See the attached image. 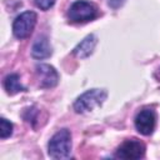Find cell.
Here are the masks:
<instances>
[{
	"mask_svg": "<svg viewBox=\"0 0 160 160\" xmlns=\"http://www.w3.org/2000/svg\"><path fill=\"white\" fill-rule=\"evenodd\" d=\"M55 1L56 0H35V4L41 10H48V9H50L55 4Z\"/></svg>",
	"mask_w": 160,
	"mask_h": 160,
	"instance_id": "7c38bea8",
	"label": "cell"
},
{
	"mask_svg": "<svg viewBox=\"0 0 160 160\" xmlns=\"http://www.w3.org/2000/svg\"><path fill=\"white\" fill-rule=\"evenodd\" d=\"M108 98L106 90L102 89H91L81 94L74 102V110L78 114H85L95 108L100 106Z\"/></svg>",
	"mask_w": 160,
	"mask_h": 160,
	"instance_id": "7a4b0ae2",
	"label": "cell"
},
{
	"mask_svg": "<svg viewBox=\"0 0 160 160\" xmlns=\"http://www.w3.org/2000/svg\"><path fill=\"white\" fill-rule=\"evenodd\" d=\"M12 134V124L5 118L0 119V136L1 139H6Z\"/></svg>",
	"mask_w": 160,
	"mask_h": 160,
	"instance_id": "8fae6325",
	"label": "cell"
},
{
	"mask_svg": "<svg viewBox=\"0 0 160 160\" xmlns=\"http://www.w3.org/2000/svg\"><path fill=\"white\" fill-rule=\"evenodd\" d=\"M71 151V134L68 129L59 130L48 144L49 156L52 159H66Z\"/></svg>",
	"mask_w": 160,
	"mask_h": 160,
	"instance_id": "6da1fadb",
	"label": "cell"
},
{
	"mask_svg": "<svg viewBox=\"0 0 160 160\" xmlns=\"http://www.w3.org/2000/svg\"><path fill=\"white\" fill-rule=\"evenodd\" d=\"M4 88L6 90L8 94L10 95H14L16 92H20V91H25V86L21 85L20 82V78L18 74H9L5 79H4Z\"/></svg>",
	"mask_w": 160,
	"mask_h": 160,
	"instance_id": "30bf717a",
	"label": "cell"
},
{
	"mask_svg": "<svg viewBox=\"0 0 160 160\" xmlns=\"http://www.w3.org/2000/svg\"><path fill=\"white\" fill-rule=\"evenodd\" d=\"M52 54V49L51 45L48 40L46 36H40L35 40V42L32 44L31 48V56L34 59H46Z\"/></svg>",
	"mask_w": 160,
	"mask_h": 160,
	"instance_id": "ba28073f",
	"label": "cell"
},
{
	"mask_svg": "<svg viewBox=\"0 0 160 160\" xmlns=\"http://www.w3.org/2000/svg\"><path fill=\"white\" fill-rule=\"evenodd\" d=\"M36 24V14L34 11H25L18 15L12 22V34L16 39H25L30 36Z\"/></svg>",
	"mask_w": 160,
	"mask_h": 160,
	"instance_id": "277c9868",
	"label": "cell"
},
{
	"mask_svg": "<svg viewBox=\"0 0 160 160\" xmlns=\"http://www.w3.org/2000/svg\"><path fill=\"white\" fill-rule=\"evenodd\" d=\"M135 128L141 135H151L156 125V114L151 109H144L135 116Z\"/></svg>",
	"mask_w": 160,
	"mask_h": 160,
	"instance_id": "8992f818",
	"label": "cell"
},
{
	"mask_svg": "<svg viewBox=\"0 0 160 160\" xmlns=\"http://www.w3.org/2000/svg\"><path fill=\"white\" fill-rule=\"evenodd\" d=\"M36 74L39 78V85L45 89H50L58 85L59 74L54 66L49 64H39L36 65Z\"/></svg>",
	"mask_w": 160,
	"mask_h": 160,
	"instance_id": "52a82bcc",
	"label": "cell"
},
{
	"mask_svg": "<svg viewBox=\"0 0 160 160\" xmlns=\"http://www.w3.org/2000/svg\"><path fill=\"white\" fill-rule=\"evenodd\" d=\"M145 154V145L136 139L125 140L116 150L115 158L125 160H135L142 158Z\"/></svg>",
	"mask_w": 160,
	"mask_h": 160,
	"instance_id": "5b68a950",
	"label": "cell"
},
{
	"mask_svg": "<svg viewBox=\"0 0 160 160\" xmlns=\"http://www.w3.org/2000/svg\"><path fill=\"white\" fill-rule=\"evenodd\" d=\"M96 42H98L96 36L92 35V34H90V35H88L81 42L78 44V46L74 49V54H75L78 58H80V59L88 58L89 55L92 54Z\"/></svg>",
	"mask_w": 160,
	"mask_h": 160,
	"instance_id": "9c48e42d",
	"label": "cell"
},
{
	"mask_svg": "<svg viewBox=\"0 0 160 160\" xmlns=\"http://www.w3.org/2000/svg\"><path fill=\"white\" fill-rule=\"evenodd\" d=\"M96 6L86 0H76L71 4L68 11V18L72 22H88L98 16Z\"/></svg>",
	"mask_w": 160,
	"mask_h": 160,
	"instance_id": "3957f363",
	"label": "cell"
}]
</instances>
